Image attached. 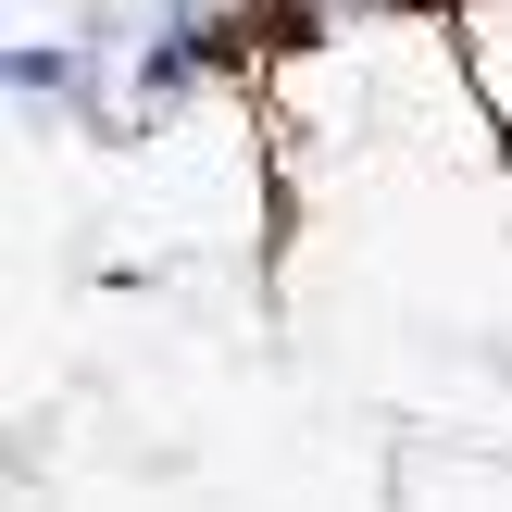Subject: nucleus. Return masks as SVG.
<instances>
[{
  "instance_id": "f257e3e1",
  "label": "nucleus",
  "mask_w": 512,
  "mask_h": 512,
  "mask_svg": "<svg viewBox=\"0 0 512 512\" xmlns=\"http://www.w3.org/2000/svg\"><path fill=\"white\" fill-rule=\"evenodd\" d=\"M188 75H213V50H200V38H163V50H150V88H188Z\"/></svg>"
}]
</instances>
